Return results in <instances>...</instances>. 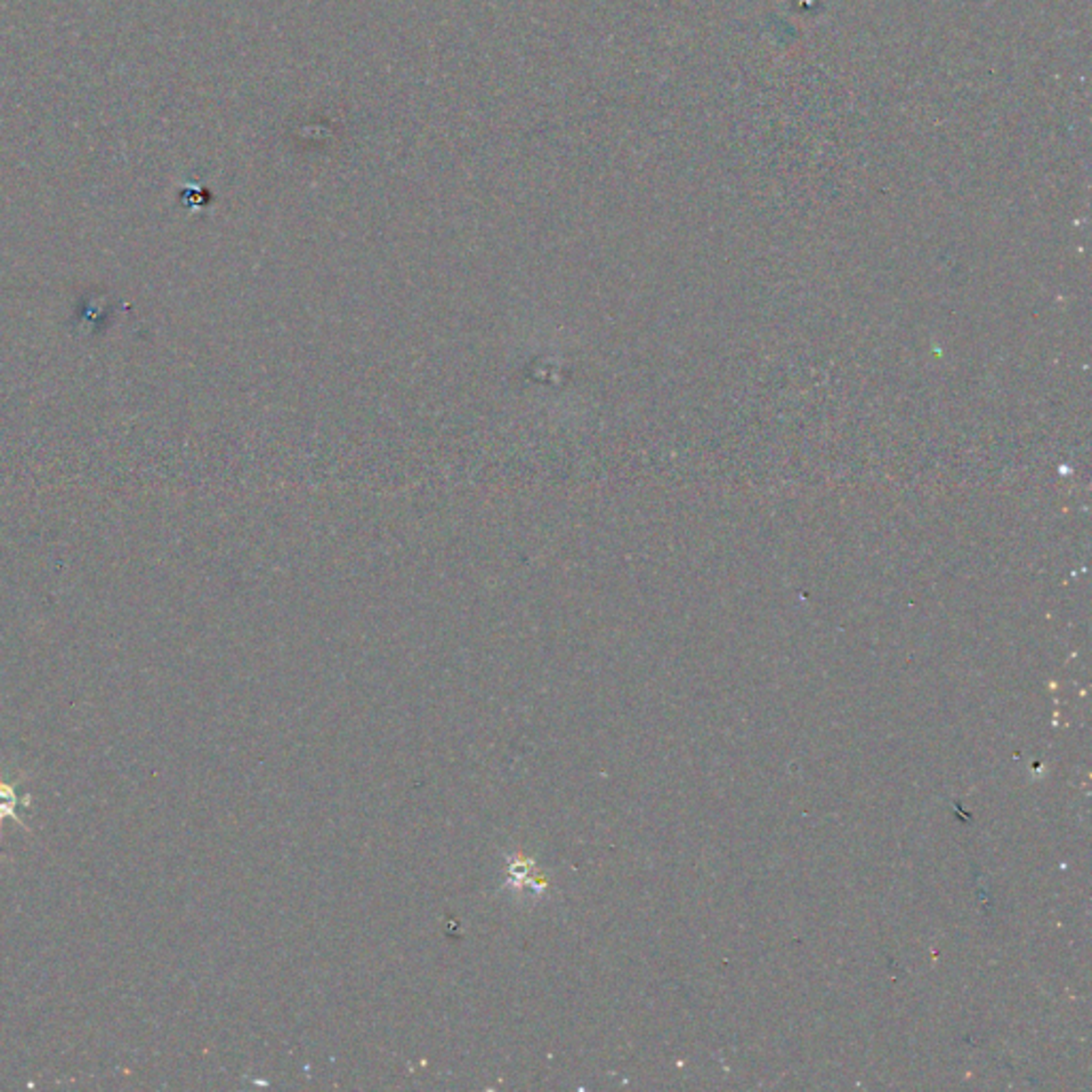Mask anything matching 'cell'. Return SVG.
<instances>
[{
  "instance_id": "1",
  "label": "cell",
  "mask_w": 1092,
  "mask_h": 1092,
  "mask_svg": "<svg viewBox=\"0 0 1092 1092\" xmlns=\"http://www.w3.org/2000/svg\"><path fill=\"white\" fill-rule=\"evenodd\" d=\"M18 803H20V798H18V792H15V785L13 783H4L3 768H0V838H3V821H4V817H9V820H13L20 828L28 830V828H26V824L20 820V815H18Z\"/></svg>"
}]
</instances>
